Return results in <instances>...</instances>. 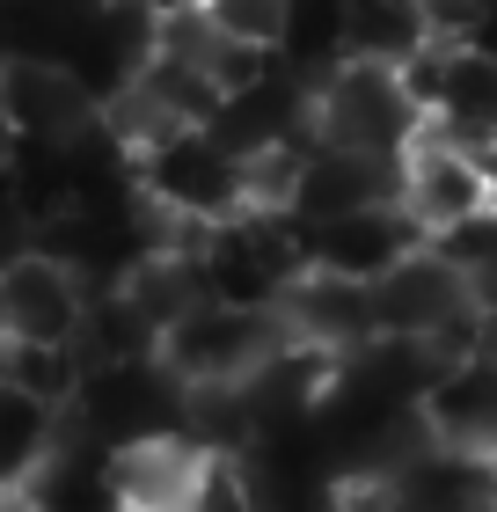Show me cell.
I'll use <instances>...</instances> for the list:
<instances>
[{"label": "cell", "instance_id": "3", "mask_svg": "<svg viewBox=\"0 0 497 512\" xmlns=\"http://www.w3.org/2000/svg\"><path fill=\"white\" fill-rule=\"evenodd\" d=\"M139 198L161 213H191V220H227L242 213V161H234L205 125H176L154 147H139Z\"/></svg>", "mask_w": 497, "mask_h": 512}, {"label": "cell", "instance_id": "16", "mask_svg": "<svg viewBox=\"0 0 497 512\" xmlns=\"http://www.w3.org/2000/svg\"><path fill=\"white\" fill-rule=\"evenodd\" d=\"M110 8H132V15H176V8H191V0H110Z\"/></svg>", "mask_w": 497, "mask_h": 512}, {"label": "cell", "instance_id": "10", "mask_svg": "<svg viewBox=\"0 0 497 512\" xmlns=\"http://www.w3.org/2000/svg\"><path fill=\"white\" fill-rule=\"evenodd\" d=\"M103 454H110L103 483L125 505H191V483L205 461V447H191L183 432H147V439H125V447H103Z\"/></svg>", "mask_w": 497, "mask_h": 512}, {"label": "cell", "instance_id": "11", "mask_svg": "<svg viewBox=\"0 0 497 512\" xmlns=\"http://www.w3.org/2000/svg\"><path fill=\"white\" fill-rule=\"evenodd\" d=\"M424 118H432L446 139L497 132V52H490V44H446L439 96H432Z\"/></svg>", "mask_w": 497, "mask_h": 512}, {"label": "cell", "instance_id": "15", "mask_svg": "<svg viewBox=\"0 0 497 512\" xmlns=\"http://www.w3.org/2000/svg\"><path fill=\"white\" fill-rule=\"evenodd\" d=\"M417 15H424V37L432 44H476L483 30V0H417Z\"/></svg>", "mask_w": 497, "mask_h": 512}, {"label": "cell", "instance_id": "18", "mask_svg": "<svg viewBox=\"0 0 497 512\" xmlns=\"http://www.w3.org/2000/svg\"><path fill=\"white\" fill-rule=\"evenodd\" d=\"M483 8H497V0H483Z\"/></svg>", "mask_w": 497, "mask_h": 512}, {"label": "cell", "instance_id": "6", "mask_svg": "<svg viewBox=\"0 0 497 512\" xmlns=\"http://www.w3.org/2000/svg\"><path fill=\"white\" fill-rule=\"evenodd\" d=\"M81 271L66 256L22 242L0 256V337H74L81 330Z\"/></svg>", "mask_w": 497, "mask_h": 512}, {"label": "cell", "instance_id": "9", "mask_svg": "<svg viewBox=\"0 0 497 512\" xmlns=\"http://www.w3.org/2000/svg\"><path fill=\"white\" fill-rule=\"evenodd\" d=\"M293 227H300V256L307 264H329V271H351V278H373L410 242H424V227L402 213V198H373V205H351V213L293 220Z\"/></svg>", "mask_w": 497, "mask_h": 512}, {"label": "cell", "instance_id": "7", "mask_svg": "<svg viewBox=\"0 0 497 512\" xmlns=\"http://www.w3.org/2000/svg\"><path fill=\"white\" fill-rule=\"evenodd\" d=\"M395 198H402V213L432 235V227H446V220L483 213V205H490V183H483L476 161H468L461 139H446L432 118H424L417 139L402 147V183H395Z\"/></svg>", "mask_w": 497, "mask_h": 512}, {"label": "cell", "instance_id": "2", "mask_svg": "<svg viewBox=\"0 0 497 512\" xmlns=\"http://www.w3.org/2000/svg\"><path fill=\"white\" fill-rule=\"evenodd\" d=\"M278 344V315L271 308H242V300H191L169 330L154 337V359L176 381H242L256 359Z\"/></svg>", "mask_w": 497, "mask_h": 512}, {"label": "cell", "instance_id": "4", "mask_svg": "<svg viewBox=\"0 0 497 512\" xmlns=\"http://www.w3.org/2000/svg\"><path fill=\"white\" fill-rule=\"evenodd\" d=\"M271 315H278V337H300V344H315L329 359H344V352H359L366 337H381V322H373V286L351 278V271H329V264H300L286 286H278Z\"/></svg>", "mask_w": 497, "mask_h": 512}, {"label": "cell", "instance_id": "13", "mask_svg": "<svg viewBox=\"0 0 497 512\" xmlns=\"http://www.w3.org/2000/svg\"><path fill=\"white\" fill-rule=\"evenodd\" d=\"M0 381L66 410L81 388V344L74 337H0Z\"/></svg>", "mask_w": 497, "mask_h": 512}, {"label": "cell", "instance_id": "1", "mask_svg": "<svg viewBox=\"0 0 497 512\" xmlns=\"http://www.w3.org/2000/svg\"><path fill=\"white\" fill-rule=\"evenodd\" d=\"M417 125H424V110L410 103V88L395 81L388 59H337L307 88V132L329 139V147L402 154L417 139Z\"/></svg>", "mask_w": 497, "mask_h": 512}, {"label": "cell", "instance_id": "5", "mask_svg": "<svg viewBox=\"0 0 497 512\" xmlns=\"http://www.w3.org/2000/svg\"><path fill=\"white\" fill-rule=\"evenodd\" d=\"M0 125L8 139H74L96 125V88L52 52H0Z\"/></svg>", "mask_w": 497, "mask_h": 512}, {"label": "cell", "instance_id": "8", "mask_svg": "<svg viewBox=\"0 0 497 512\" xmlns=\"http://www.w3.org/2000/svg\"><path fill=\"white\" fill-rule=\"evenodd\" d=\"M366 286H373V322H381L388 337H424L432 322L454 315L461 300H476L468 293V271H454L432 242H410L395 264L373 271Z\"/></svg>", "mask_w": 497, "mask_h": 512}, {"label": "cell", "instance_id": "14", "mask_svg": "<svg viewBox=\"0 0 497 512\" xmlns=\"http://www.w3.org/2000/svg\"><path fill=\"white\" fill-rule=\"evenodd\" d=\"M52 439H59V410L0 381V498L37 476V461L52 454Z\"/></svg>", "mask_w": 497, "mask_h": 512}, {"label": "cell", "instance_id": "12", "mask_svg": "<svg viewBox=\"0 0 497 512\" xmlns=\"http://www.w3.org/2000/svg\"><path fill=\"white\" fill-rule=\"evenodd\" d=\"M424 44L417 0H337V59H402Z\"/></svg>", "mask_w": 497, "mask_h": 512}, {"label": "cell", "instance_id": "17", "mask_svg": "<svg viewBox=\"0 0 497 512\" xmlns=\"http://www.w3.org/2000/svg\"><path fill=\"white\" fill-rule=\"evenodd\" d=\"M0 154H8V125H0Z\"/></svg>", "mask_w": 497, "mask_h": 512}]
</instances>
